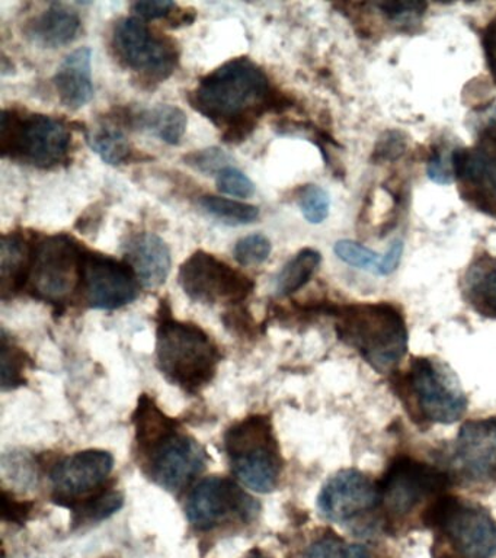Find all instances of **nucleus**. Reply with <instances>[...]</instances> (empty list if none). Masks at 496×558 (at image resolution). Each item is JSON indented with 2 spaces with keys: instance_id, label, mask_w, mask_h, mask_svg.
Segmentation results:
<instances>
[{
  "instance_id": "obj_1",
  "label": "nucleus",
  "mask_w": 496,
  "mask_h": 558,
  "mask_svg": "<svg viewBox=\"0 0 496 558\" xmlns=\"http://www.w3.org/2000/svg\"><path fill=\"white\" fill-rule=\"evenodd\" d=\"M189 100L195 111L226 130V143L243 142L254 131L256 118L285 104L264 70L247 57L230 60L207 74Z\"/></svg>"
},
{
  "instance_id": "obj_2",
  "label": "nucleus",
  "mask_w": 496,
  "mask_h": 558,
  "mask_svg": "<svg viewBox=\"0 0 496 558\" xmlns=\"http://www.w3.org/2000/svg\"><path fill=\"white\" fill-rule=\"evenodd\" d=\"M337 333L377 373H394L408 351L402 313L389 303L343 305L337 312Z\"/></svg>"
},
{
  "instance_id": "obj_3",
  "label": "nucleus",
  "mask_w": 496,
  "mask_h": 558,
  "mask_svg": "<svg viewBox=\"0 0 496 558\" xmlns=\"http://www.w3.org/2000/svg\"><path fill=\"white\" fill-rule=\"evenodd\" d=\"M156 356L168 381L197 392L210 384L220 362L219 348L197 325L160 316L156 333Z\"/></svg>"
},
{
  "instance_id": "obj_4",
  "label": "nucleus",
  "mask_w": 496,
  "mask_h": 558,
  "mask_svg": "<svg viewBox=\"0 0 496 558\" xmlns=\"http://www.w3.org/2000/svg\"><path fill=\"white\" fill-rule=\"evenodd\" d=\"M396 384L404 408L416 421L451 425L468 410L459 379L441 361L415 357Z\"/></svg>"
},
{
  "instance_id": "obj_5",
  "label": "nucleus",
  "mask_w": 496,
  "mask_h": 558,
  "mask_svg": "<svg viewBox=\"0 0 496 558\" xmlns=\"http://www.w3.org/2000/svg\"><path fill=\"white\" fill-rule=\"evenodd\" d=\"M72 134L66 122L41 113L5 109L0 124V151L11 160L40 169L64 163L71 150Z\"/></svg>"
},
{
  "instance_id": "obj_6",
  "label": "nucleus",
  "mask_w": 496,
  "mask_h": 558,
  "mask_svg": "<svg viewBox=\"0 0 496 558\" xmlns=\"http://www.w3.org/2000/svg\"><path fill=\"white\" fill-rule=\"evenodd\" d=\"M225 449L234 475L246 487L259 493L277 487L282 460L268 416L256 414L230 427L225 435Z\"/></svg>"
},
{
  "instance_id": "obj_7",
  "label": "nucleus",
  "mask_w": 496,
  "mask_h": 558,
  "mask_svg": "<svg viewBox=\"0 0 496 558\" xmlns=\"http://www.w3.org/2000/svg\"><path fill=\"white\" fill-rule=\"evenodd\" d=\"M422 522L461 558L496 556V522L482 506L443 495L424 510Z\"/></svg>"
},
{
  "instance_id": "obj_8",
  "label": "nucleus",
  "mask_w": 496,
  "mask_h": 558,
  "mask_svg": "<svg viewBox=\"0 0 496 558\" xmlns=\"http://www.w3.org/2000/svg\"><path fill=\"white\" fill-rule=\"evenodd\" d=\"M85 251L66 234L49 235L32 246L27 282L33 295L51 304H63L81 291Z\"/></svg>"
},
{
  "instance_id": "obj_9",
  "label": "nucleus",
  "mask_w": 496,
  "mask_h": 558,
  "mask_svg": "<svg viewBox=\"0 0 496 558\" xmlns=\"http://www.w3.org/2000/svg\"><path fill=\"white\" fill-rule=\"evenodd\" d=\"M448 477L443 471L411 457H399L378 483V508L387 522H399L425 501L433 504L446 495Z\"/></svg>"
},
{
  "instance_id": "obj_10",
  "label": "nucleus",
  "mask_w": 496,
  "mask_h": 558,
  "mask_svg": "<svg viewBox=\"0 0 496 558\" xmlns=\"http://www.w3.org/2000/svg\"><path fill=\"white\" fill-rule=\"evenodd\" d=\"M180 286L191 300L203 304L243 303L255 283L219 257L195 252L181 265Z\"/></svg>"
},
{
  "instance_id": "obj_11",
  "label": "nucleus",
  "mask_w": 496,
  "mask_h": 558,
  "mask_svg": "<svg viewBox=\"0 0 496 558\" xmlns=\"http://www.w3.org/2000/svg\"><path fill=\"white\" fill-rule=\"evenodd\" d=\"M112 47L128 68L149 81H167L177 68L178 52L173 43L156 37L138 17H124L116 25Z\"/></svg>"
},
{
  "instance_id": "obj_12",
  "label": "nucleus",
  "mask_w": 496,
  "mask_h": 558,
  "mask_svg": "<svg viewBox=\"0 0 496 558\" xmlns=\"http://www.w3.org/2000/svg\"><path fill=\"white\" fill-rule=\"evenodd\" d=\"M259 506L237 483L226 477L203 480L186 501V518L198 531H211L230 519L250 522Z\"/></svg>"
},
{
  "instance_id": "obj_13",
  "label": "nucleus",
  "mask_w": 496,
  "mask_h": 558,
  "mask_svg": "<svg viewBox=\"0 0 496 558\" xmlns=\"http://www.w3.org/2000/svg\"><path fill=\"white\" fill-rule=\"evenodd\" d=\"M81 292L89 307L117 310L137 299L138 279L129 264L86 252Z\"/></svg>"
},
{
  "instance_id": "obj_14",
  "label": "nucleus",
  "mask_w": 496,
  "mask_h": 558,
  "mask_svg": "<svg viewBox=\"0 0 496 558\" xmlns=\"http://www.w3.org/2000/svg\"><path fill=\"white\" fill-rule=\"evenodd\" d=\"M114 457L101 449H86L58 462L51 470L56 504L71 509L106 486Z\"/></svg>"
},
{
  "instance_id": "obj_15",
  "label": "nucleus",
  "mask_w": 496,
  "mask_h": 558,
  "mask_svg": "<svg viewBox=\"0 0 496 558\" xmlns=\"http://www.w3.org/2000/svg\"><path fill=\"white\" fill-rule=\"evenodd\" d=\"M150 477L169 492H181L206 469L202 445L180 432L168 436L146 453Z\"/></svg>"
},
{
  "instance_id": "obj_16",
  "label": "nucleus",
  "mask_w": 496,
  "mask_h": 558,
  "mask_svg": "<svg viewBox=\"0 0 496 558\" xmlns=\"http://www.w3.org/2000/svg\"><path fill=\"white\" fill-rule=\"evenodd\" d=\"M317 506L328 521H354L378 508V484L361 471H339L322 488Z\"/></svg>"
},
{
  "instance_id": "obj_17",
  "label": "nucleus",
  "mask_w": 496,
  "mask_h": 558,
  "mask_svg": "<svg viewBox=\"0 0 496 558\" xmlns=\"http://www.w3.org/2000/svg\"><path fill=\"white\" fill-rule=\"evenodd\" d=\"M456 461L468 477L496 482V418L469 422L461 427Z\"/></svg>"
},
{
  "instance_id": "obj_18",
  "label": "nucleus",
  "mask_w": 496,
  "mask_h": 558,
  "mask_svg": "<svg viewBox=\"0 0 496 558\" xmlns=\"http://www.w3.org/2000/svg\"><path fill=\"white\" fill-rule=\"evenodd\" d=\"M125 259L138 283L149 290L162 286L171 272V251L155 233H141L130 239L125 244Z\"/></svg>"
},
{
  "instance_id": "obj_19",
  "label": "nucleus",
  "mask_w": 496,
  "mask_h": 558,
  "mask_svg": "<svg viewBox=\"0 0 496 558\" xmlns=\"http://www.w3.org/2000/svg\"><path fill=\"white\" fill-rule=\"evenodd\" d=\"M93 50L77 48L64 57L55 74L53 83L64 107L80 109L94 98Z\"/></svg>"
},
{
  "instance_id": "obj_20",
  "label": "nucleus",
  "mask_w": 496,
  "mask_h": 558,
  "mask_svg": "<svg viewBox=\"0 0 496 558\" xmlns=\"http://www.w3.org/2000/svg\"><path fill=\"white\" fill-rule=\"evenodd\" d=\"M455 170L483 209H496V157L482 150H455Z\"/></svg>"
},
{
  "instance_id": "obj_21",
  "label": "nucleus",
  "mask_w": 496,
  "mask_h": 558,
  "mask_svg": "<svg viewBox=\"0 0 496 558\" xmlns=\"http://www.w3.org/2000/svg\"><path fill=\"white\" fill-rule=\"evenodd\" d=\"M81 29V17L72 9L53 4L28 24L27 33L38 46L59 48L68 46Z\"/></svg>"
},
{
  "instance_id": "obj_22",
  "label": "nucleus",
  "mask_w": 496,
  "mask_h": 558,
  "mask_svg": "<svg viewBox=\"0 0 496 558\" xmlns=\"http://www.w3.org/2000/svg\"><path fill=\"white\" fill-rule=\"evenodd\" d=\"M463 295L481 316L496 320V259L482 256L465 270Z\"/></svg>"
},
{
  "instance_id": "obj_23",
  "label": "nucleus",
  "mask_w": 496,
  "mask_h": 558,
  "mask_svg": "<svg viewBox=\"0 0 496 558\" xmlns=\"http://www.w3.org/2000/svg\"><path fill=\"white\" fill-rule=\"evenodd\" d=\"M134 427H136V442L138 451L146 456L156 445L162 442L168 436L177 434L178 423L167 416L155 404L149 396L143 395L138 399L136 412L133 414Z\"/></svg>"
},
{
  "instance_id": "obj_24",
  "label": "nucleus",
  "mask_w": 496,
  "mask_h": 558,
  "mask_svg": "<svg viewBox=\"0 0 496 558\" xmlns=\"http://www.w3.org/2000/svg\"><path fill=\"white\" fill-rule=\"evenodd\" d=\"M132 121L133 125L149 131L155 137L171 144V146L180 144L184 137L186 125H189L185 112L169 104L158 105V107L138 112L132 117Z\"/></svg>"
},
{
  "instance_id": "obj_25",
  "label": "nucleus",
  "mask_w": 496,
  "mask_h": 558,
  "mask_svg": "<svg viewBox=\"0 0 496 558\" xmlns=\"http://www.w3.org/2000/svg\"><path fill=\"white\" fill-rule=\"evenodd\" d=\"M32 256V246L20 234L3 235L0 251V270H2V292L20 291L27 282V272Z\"/></svg>"
},
{
  "instance_id": "obj_26",
  "label": "nucleus",
  "mask_w": 496,
  "mask_h": 558,
  "mask_svg": "<svg viewBox=\"0 0 496 558\" xmlns=\"http://www.w3.org/2000/svg\"><path fill=\"white\" fill-rule=\"evenodd\" d=\"M322 262L320 253L315 248H303L293 259L287 262L276 279L277 295L287 296L306 286Z\"/></svg>"
},
{
  "instance_id": "obj_27",
  "label": "nucleus",
  "mask_w": 496,
  "mask_h": 558,
  "mask_svg": "<svg viewBox=\"0 0 496 558\" xmlns=\"http://www.w3.org/2000/svg\"><path fill=\"white\" fill-rule=\"evenodd\" d=\"M123 505L124 497L120 492L107 487L102 488L88 499L81 500L80 504L72 506L73 523L82 525L86 522L104 521V519L119 512Z\"/></svg>"
},
{
  "instance_id": "obj_28",
  "label": "nucleus",
  "mask_w": 496,
  "mask_h": 558,
  "mask_svg": "<svg viewBox=\"0 0 496 558\" xmlns=\"http://www.w3.org/2000/svg\"><path fill=\"white\" fill-rule=\"evenodd\" d=\"M199 207L225 225L245 226L258 220L259 208L242 201L221 198V196L206 195L199 199Z\"/></svg>"
},
{
  "instance_id": "obj_29",
  "label": "nucleus",
  "mask_w": 496,
  "mask_h": 558,
  "mask_svg": "<svg viewBox=\"0 0 496 558\" xmlns=\"http://www.w3.org/2000/svg\"><path fill=\"white\" fill-rule=\"evenodd\" d=\"M88 144L107 165H121L129 160L132 147L123 131L117 126L101 125L88 134Z\"/></svg>"
},
{
  "instance_id": "obj_30",
  "label": "nucleus",
  "mask_w": 496,
  "mask_h": 558,
  "mask_svg": "<svg viewBox=\"0 0 496 558\" xmlns=\"http://www.w3.org/2000/svg\"><path fill=\"white\" fill-rule=\"evenodd\" d=\"M298 558H372L363 545L348 544L334 532L317 536Z\"/></svg>"
},
{
  "instance_id": "obj_31",
  "label": "nucleus",
  "mask_w": 496,
  "mask_h": 558,
  "mask_svg": "<svg viewBox=\"0 0 496 558\" xmlns=\"http://www.w3.org/2000/svg\"><path fill=\"white\" fill-rule=\"evenodd\" d=\"M334 251L339 259L354 268L368 270L376 275L382 274L383 256L354 240H339L335 243Z\"/></svg>"
},
{
  "instance_id": "obj_32",
  "label": "nucleus",
  "mask_w": 496,
  "mask_h": 558,
  "mask_svg": "<svg viewBox=\"0 0 496 558\" xmlns=\"http://www.w3.org/2000/svg\"><path fill=\"white\" fill-rule=\"evenodd\" d=\"M29 365L27 353L8 342L5 336L2 338V387L3 390H14L24 386L25 369Z\"/></svg>"
},
{
  "instance_id": "obj_33",
  "label": "nucleus",
  "mask_w": 496,
  "mask_h": 558,
  "mask_svg": "<svg viewBox=\"0 0 496 558\" xmlns=\"http://www.w3.org/2000/svg\"><path fill=\"white\" fill-rule=\"evenodd\" d=\"M298 204L304 218L311 225H320L329 216L330 199L328 192L317 185H304L298 192Z\"/></svg>"
},
{
  "instance_id": "obj_34",
  "label": "nucleus",
  "mask_w": 496,
  "mask_h": 558,
  "mask_svg": "<svg viewBox=\"0 0 496 558\" xmlns=\"http://www.w3.org/2000/svg\"><path fill=\"white\" fill-rule=\"evenodd\" d=\"M271 242L267 235L264 234H250L234 244L233 255L238 264L242 266H254L264 264L271 255Z\"/></svg>"
},
{
  "instance_id": "obj_35",
  "label": "nucleus",
  "mask_w": 496,
  "mask_h": 558,
  "mask_svg": "<svg viewBox=\"0 0 496 558\" xmlns=\"http://www.w3.org/2000/svg\"><path fill=\"white\" fill-rule=\"evenodd\" d=\"M185 163L198 172L206 174H219L221 170L229 168L232 157L219 147L203 148L190 153L184 157Z\"/></svg>"
},
{
  "instance_id": "obj_36",
  "label": "nucleus",
  "mask_w": 496,
  "mask_h": 558,
  "mask_svg": "<svg viewBox=\"0 0 496 558\" xmlns=\"http://www.w3.org/2000/svg\"><path fill=\"white\" fill-rule=\"evenodd\" d=\"M217 190L237 198H250L255 194L254 182L242 170L229 166L216 178Z\"/></svg>"
},
{
  "instance_id": "obj_37",
  "label": "nucleus",
  "mask_w": 496,
  "mask_h": 558,
  "mask_svg": "<svg viewBox=\"0 0 496 558\" xmlns=\"http://www.w3.org/2000/svg\"><path fill=\"white\" fill-rule=\"evenodd\" d=\"M426 173L431 181L439 185H448L455 181V151L437 150L426 165Z\"/></svg>"
},
{
  "instance_id": "obj_38",
  "label": "nucleus",
  "mask_w": 496,
  "mask_h": 558,
  "mask_svg": "<svg viewBox=\"0 0 496 558\" xmlns=\"http://www.w3.org/2000/svg\"><path fill=\"white\" fill-rule=\"evenodd\" d=\"M34 510L33 501L16 500L11 493L2 492V519L5 522L24 525L32 518Z\"/></svg>"
},
{
  "instance_id": "obj_39",
  "label": "nucleus",
  "mask_w": 496,
  "mask_h": 558,
  "mask_svg": "<svg viewBox=\"0 0 496 558\" xmlns=\"http://www.w3.org/2000/svg\"><path fill=\"white\" fill-rule=\"evenodd\" d=\"M404 148H407V142H404L402 134L398 133V131H387V133L378 140L374 157H376L378 161L395 160L403 155Z\"/></svg>"
},
{
  "instance_id": "obj_40",
  "label": "nucleus",
  "mask_w": 496,
  "mask_h": 558,
  "mask_svg": "<svg viewBox=\"0 0 496 558\" xmlns=\"http://www.w3.org/2000/svg\"><path fill=\"white\" fill-rule=\"evenodd\" d=\"M177 4L169 0H149V2H136L133 4V11L142 20H158L172 13Z\"/></svg>"
},
{
  "instance_id": "obj_41",
  "label": "nucleus",
  "mask_w": 496,
  "mask_h": 558,
  "mask_svg": "<svg viewBox=\"0 0 496 558\" xmlns=\"http://www.w3.org/2000/svg\"><path fill=\"white\" fill-rule=\"evenodd\" d=\"M377 7L395 21H404L408 17L421 15L426 9L424 3L412 2L378 3Z\"/></svg>"
},
{
  "instance_id": "obj_42",
  "label": "nucleus",
  "mask_w": 496,
  "mask_h": 558,
  "mask_svg": "<svg viewBox=\"0 0 496 558\" xmlns=\"http://www.w3.org/2000/svg\"><path fill=\"white\" fill-rule=\"evenodd\" d=\"M402 255L403 242L402 240H395V242L390 244V247L387 248L385 255H383L380 275H390L391 272H395L396 268H398L400 264V259H402Z\"/></svg>"
},
{
  "instance_id": "obj_43",
  "label": "nucleus",
  "mask_w": 496,
  "mask_h": 558,
  "mask_svg": "<svg viewBox=\"0 0 496 558\" xmlns=\"http://www.w3.org/2000/svg\"><path fill=\"white\" fill-rule=\"evenodd\" d=\"M483 46H485L487 63H489L492 74H494L496 81V17L485 29V35H483Z\"/></svg>"
},
{
  "instance_id": "obj_44",
  "label": "nucleus",
  "mask_w": 496,
  "mask_h": 558,
  "mask_svg": "<svg viewBox=\"0 0 496 558\" xmlns=\"http://www.w3.org/2000/svg\"><path fill=\"white\" fill-rule=\"evenodd\" d=\"M243 558H271L267 556V554L261 551V549H252V551L247 553Z\"/></svg>"
}]
</instances>
